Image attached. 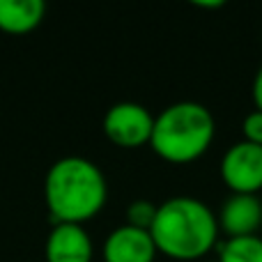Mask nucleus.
<instances>
[{
    "label": "nucleus",
    "instance_id": "9",
    "mask_svg": "<svg viewBox=\"0 0 262 262\" xmlns=\"http://www.w3.org/2000/svg\"><path fill=\"white\" fill-rule=\"evenodd\" d=\"M44 0H0V30L7 35H26L44 21Z\"/></svg>",
    "mask_w": 262,
    "mask_h": 262
},
{
    "label": "nucleus",
    "instance_id": "6",
    "mask_svg": "<svg viewBox=\"0 0 262 262\" xmlns=\"http://www.w3.org/2000/svg\"><path fill=\"white\" fill-rule=\"evenodd\" d=\"M219 230L228 237H251L258 235L262 226V200L260 195L230 193L223 200L221 209L216 214Z\"/></svg>",
    "mask_w": 262,
    "mask_h": 262
},
{
    "label": "nucleus",
    "instance_id": "3",
    "mask_svg": "<svg viewBox=\"0 0 262 262\" xmlns=\"http://www.w3.org/2000/svg\"><path fill=\"white\" fill-rule=\"evenodd\" d=\"M216 138V120L205 104L175 101L154 115L149 147L161 161L186 166L207 154Z\"/></svg>",
    "mask_w": 262,
    "mask_h": 262
},
{
    "label": "nucleus",
    "instance_id": "2",
    "mask_svg": "<svg viewBox=\"0 0 262 262\" xmlns=\"http://www.w3.org/2000/svg\"><path fill=\"white\" fill-rule=\"evenodd\" d=\"M108 182L101 168L85 157H62L44 177V203L53 223L83 226L104 209Z\"/></svg>",
    "mask_w": 262,
    "mask_h": 262
},
{
    "label": "nucleus",
    "instance_id": "7",
    "mask_svg": "<svg viewBox=\"0 0 262 262\" xmlns=\"http://www.w3.org/2000/svg\"><path fill=\"white\" fill-rule=\"evenodd\" d=\"M46 262H92L95 246L85 226L53 223L44 244Z\"/></svg>",
    "mask_w": 262,
    "mask_h": 262
},
{
    "label": "nucleus",
    "instance_id": "8",
    "mask_svg": "<svg viewBox=\"0 0 262 262\" xmlns=\"http://www.w3.org/2000/svg\"><path fill=\"white\" fill-rule=\"evenodd\" d=\"M157 246L147 230L131 226H118L108 232L101 246L104 262H154L157 260Z\"/></svg>",
    "mask_w": 262,
    "mask_h": 262
},
{
    "label": "nucleus",
    "instance_id": "1",
    "mask_svg": "<svg viewBox=\"0 0 262 262\" xmlns=\"http://www.w3.org/2000/svg\"><path fill=\"white\" fill-rule=\"evenodd\" d=\"M152 242L159 255L175 262H193L219 246V221L214 209L193 195H172L157 205Z\"/></svg>",
    "mask_w": 262,
    "mask_h": 262
},
{
    "label": "nucleus",
    "instance_id": "11",
    "mask_svg": "<svg viewBox=\"0 0 262 262\" xmlns=\"http://www.w3.org/2000/svg\"><path fill=\"white\" fill-rule=\"evenodd\" d=\"M154 214H157V205H154L152 200H145V198L131 200L129 207H127V226L140 228V230L149 232L152 221H154Z\"/></svg>",
    "mask_w": 262,
    "mask_h": 262
},
{
    "label": "nucleus",
    "instance_id": "10",
    "mask_svg": "<svg viewBox=\"0 0 262 262\" xmlns=\"http://www.w3.org/2000/svg\"><path fill=\"white\" fill-rule=\"evenodd\" d=\"M219 262H262V237H235L219 244Z\"/></svg>",
    "mask_w": 262,
    "mask_h": 262
},
{
    "label": "nucleus",
    "instance_id": "13",
    "mask_svg": "<svg viewBox=\"0 0 262 262\" xmlns=\"http://www.w3.org/2000/svg\"><path fill=\"white\" fill-rule=\"evenodd\" d=\"M251 95H253V104H255V111H262V64L258 67L253 76V88H251Z\"/></svg>",
    "mask_w": 262,
    "mask_h": 262
},
{
    "label": "nucleus",
    "instance_id": "12",
    "mask_svg": "<svg viewBox=\"0 0 262 262\" xmlns=\"http://www.w3.org/2000/svg\"><path fill=\"white\" fill-rule=\"evenodd\" d=\"M242 140L251 145H260L262 147V111H251L244 120H242Z\"/></svg>",
    "mask_w": 262,
    "mask_h": 262
},
{
    "label": "nucleus",
    "instance_id": "14",
    "mask_svg": "<svg viewBox=\"0 0 262 262\" xmlns=\"http://www.w3.org/2000/svg\"><path fill=\"white\" fill-rule=\"evenodd\" d=\"M195 7H203V9H216V7H223V0H214V3H193Z\"/></svg>",
    "mask_w": 262,
    "mask_h": 262
},
{
    "label": "nucleus",
    "instance_id": "5",
    "mask_svg": "<svg viewBox=\"0 0 262 262\" xmlns=\"http://www.w3.org/2000/svg\"><path fill=\"white\" fill-rule=\"evenodd\" d=\"M154 127V115L147 106L136 101H118L104 115L106 138L122 149H138L143 145H149V136Z\"/></svg>",
    "mask_w": 262,
    "mask_h": 262
},
{
    "label": "nucleus",
    "instance_id": "15",
    "mask_svg": "<svg viewBox=\"0 0 262 262\" xmlns=\"http://www.w3.org/2000/svg\"><path fill=\"white\" fill-rule=\"evenodd\" d=\"M209 262H219V260H209Z\"/></svg>",
    "mask_w": 262,
    "mask_h": 262
},
{
    "label": "nucleus",
    "instance_id": "4",
    "mask_svg": "<svg viewBox=\"0 0 262 262\" xmlns=\"http://www.w3.org/2000/svg\"><path fill=\"white\" fill-rule=\"evenodd\" d=\"M219 175L230 193L258 195L262 191V147L246 140L232 143L221 157Z\"/></svg>",
    "mask_w": 262,
    "mask_h": 262
}]
</instances>
